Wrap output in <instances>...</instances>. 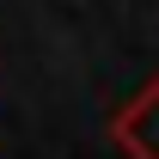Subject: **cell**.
I'll list each match as a JSON object with an SVG mask.
<instances>
[{"label": "cell", "mask_w": 159, "mask_h": 159, "mask_svg": "<svg viewBox=\"0 0 159 159\" xmlns=\"http://www.w3.org/2000/svg\"><path fill=\"white\" fill-rule=\"evenodd\" d=\"M110 141H116L129 159H159V80H147L129 104H116Z\"/></svg>", "instance_id": "cell-1"}]
</instances>
